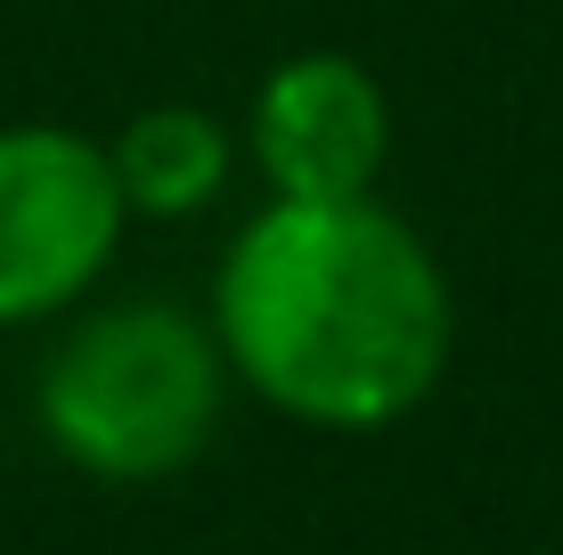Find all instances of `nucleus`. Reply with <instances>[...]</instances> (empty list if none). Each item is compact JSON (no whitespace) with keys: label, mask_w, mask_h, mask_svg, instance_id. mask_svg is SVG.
Returning a JSON list of instances; mask_svg holds the SVG:
<instances>
[{"label":"nucleus","mask_w":563,"mask_h":555,"mask_svg":"<svg viewBox=\"0 0 563 555\" xmlns=\"http://www.w3.org/2000/svg\"><path fill=\"white\" fill-rule=\"evenodd\" d=\"M212 335L262 409L310 433H384L441 392L457 302L441 254L376 197H269L229 237Z\"/></svg>","instance_id":"1"},{"label":"nucleus","mask_w":563,"mask_h":555,"mask_svg":"<svg viewBox=\"0 0 563 555\" xmlns=\"http://www.w3.org/2000/svg\"><path fill=\"white\" fill-rule=\"evenodd\" d=\"M229 400V359L212 319L140 295L74 319L42 359L33 425L90 482H172L197 466Z\"/></svg>","instance_id":"2"},{"label":"nucleus","mask_w":563,"mask_h":555,"mask_svg":"<svg viewBox=\"0 0 563 555\" xmlns=\"http://www.w3.org/2000/svg\"><path fill=\"white\" fill-rule=\"evenodd\" d=\"M107 140L66 123H0V328H42L107 278L123 245Z\"/></svg>","instance_id":"3"},{"label":"nucleus","mask_w":563,"mask_h":555,"mask_svg":"<svg viewBox=\"0 0 563 555\" xmlns=\"http://www.w3.org/2000/svg\"><path fill=\"white\" fill-rule=\"evenodd\" d=\"M245 147L269 197H376L384 156H393V99L352 49H295L262 74L245 107Z\"/></svg>","instance_id":"4"},{"label":"nucleus","mask_w":563,"mask_h":555,"mask_svg":"<svg viewBox=\"0 0 563 555\" xmlns=\"http://www.w3.org/2000/svg\"><path fill=\"white\" fill-rule=\"evenodd\" d=\"M107 164H114V188H123L131 213L188 221V213H205V204L229 188V171H238V140H229L221 114H205L188 99H164V107H140L123 131H114Z\"/></svg>","instance_id":"5"}]
</instances>
